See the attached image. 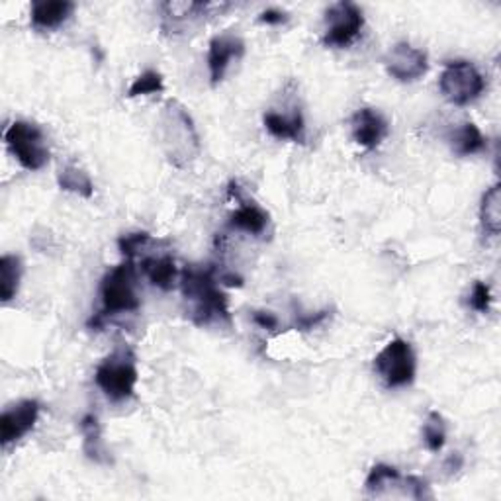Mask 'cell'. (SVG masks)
Segmentation results:
<instances>
[{
    "label": "cell",
    "mask_w": 501,
    "mask_h": 501,
    "mask_svg": "<svg viewBox=\"0 0 501 501\" xmlns=\"http://www.w3.org/2000/svg\"><path fill=\"white\" fill-rule=\"evenodd\" d=\"M216 277V267H186L181 277L182 296L191 304L188 316L198 328H206L211 323H231L228 296H225Z\"/></svg>",
    "instance_id": "cell-1"
},
{
    "label": "cell",
    "mask_w": 501,
    "mask_h": 501,
    "mask_svg": "<svg viewBox=\"0 0 501 501\" xmlns=\"http://www.w3.org/2000/svg\"><path fill=\"white\" fill-rule=\"evenodd\" d=\"M135 279L137 270L132 259H125L122 265L104 274L103 282H100V302H103V308L86 323L89 329L100 331L104 328L108 318L140 309L142 302L135 292Z\"/></svg>",
    "instance_id": "cell-2"
},
{
    "label": "cell",
    "mask_w": 501,
    "mask_h": 501,
    "mask_svg": "<svg viewBox=\"0 0 501 501\" xmlns=\"http://www.w3.org/2000/svg\"><path fill=\"white\" fill-rule=\"evenodd\" d=\"M162 147L174 167L182 169L200 152V137L188 110L179 100H169L161 116Z\"/></svg>",
    "instance_id": "cell-3"
},
{
    "label": "cell",
    "mask_w": 501,
    "mask_h": 501,
    "mask_svg": "<svg viewBox=\"0 0 501 501\" xmlns=\"http://www.w3.org/2000/svg\"><path fill=\"white\" fill-rule=\"evenodd\" d=\"M137 380H140V372H137L133 350L128 345H122L114 353H110L94 372L96 386L114 404L125 402L135 394Z\"/></svg>",
    "instance_id": "cell-4"
},
{
    "label": "cell",
    "mask_w": 501,
    "mask_h": 501,
    "mask_svg": "<svg viewBox=\"0 0 501 501\" xmlns=\"http://www.w3.org/2000/svg\"><path fill=\"white\" fill-rule=\"evenodd\" d=\"M438 91L450 104L468 106L486 91V79L470 61H448L438 77Z\"/></svg>",
    "instance_id": "cell-5"
},
{
    "label": "cell",
    "mask_w": 501,
    "mask_h": 501,
    "mask_svg": "<svg viewBox=\"0 0 501 501\" xmlns=\"http://www.w3.org/2000/svg\"><path fill=\"white\" fill-rule=\"evenodd\" d=\"M374 370L380 376L386 388L411 386L418 372L416 353H413L411 345L406 339H402V337H394V339L374 357Z\"/></svg>",
    "instance_id": "cell-6"
},
{
    "label": "cell",
    "mask_w": 501,
    "mask_h": 501,
    "mask_svg": "<svg viewBox=\"0 0 501 501\" xmlns=\"http://www.w3.org/2000/svg\"><path fill=\"white\" fill-rule=\"evenodd\" d=\"M5 142L10 153L24 169L40 171L49 162V149L45 145V135L30 122H15L5 132Z\"/></svg>",
    "instance_id": "cell-7"
},
{
    "label": "cell",
    "mask_w": 501,
    "mask_h": 501,
    "mask_svg": "<svg viewBox=\"0 0 501 501\" xmlns=\"http://www.w3.org/2000/svg\"><path fill=\"white\" fill-rule=\"evenodd\" d=\"M365 28L362 10L349 0L335 3L325 12V34L323 44L328 47H349Z\"/></svg>",
    "instance_id": "cell-8"
},
{
    "label": "cell",
    "mask_w": 501,
    "mask_h": 501,
    "mask_svg": "<svg viewBox=\"0 0 501 501\" xmlns=\"http://www.w3.org/2000/svg\"><path fill=\"white\" fill-rule=\"evenodd\" d=\"M384 67L392 79L399 83H413L421 79L429 69L427 54L408 42L396 44L384 57Z\"/></svg>",
    "instance_id": "cell-9"
},
{
    "label": "cell",
    "mask_w": 501,
    "mask_h": 501,
    "mask_svg": "<svg viewBox=\"0 0 501 501\" xmlns=\"http://www.w3.org/2000/svg\"><path fill=\"white\" fill-rule=\"evenodd\" d=\"M40 409L42 406L37 399H22V402L6 408L0 416V445L8 447L26 437L40 419Z\"/></svg>",
    "instance_id": "cell-10"
},
{
    "label": "cell",
    "mask_w": 501,
    "mask_h": 501,
    "mask_svg": "<svg viewBox=\"0 0 501 501\" xmlns=\"http://www.w3.org/2000/svg\"><path fill=\"white\" fill-rule=\"evenodd\" d=\"M245 54V44L241 37L233 34H221L211 37L208 47V69L211 84H218L223 81L228 67L233 59H241Z\"/></svg>",
    "instance_id": "cell-11"
},
{
    "label": "cell",
    "mask_w": 501,
    "mask_h": 501,
    "mask_svg": "<svg viewBox=\"0 0 501 501\" xmlns=\"http://www.w3.org/2000/svg\"><path fill=\"white\" fill-rule=\"evenodd\" d=\"M350 132L355 143L365 149H376L390 133V125L378 110L359 108L350 120Z\"/></svg>",
    "instance_id": "cell-12"
},
{
    "label": "cell",
    "mask_w": 501,
    "mask_h": 501,
    "mask_svg": "<svg viewBox=\"0 0 501 501\" xmlns=\"http://www.w3.org/2000/svg\"><path fill=\"white\" fill-rule=\"evenodd\" d=\"M230 194L237 196L240 200V208H237L233 214L230 216V228L245 231L249 235H262L269 228V214L260 206L247 202V200L241 198L240 194V184L237 182H230Z\"/></svg>",
    "instance_id": "cell-13"
},
{
    "label": "cell",
    "mask_w": 501,
    "mask_h": 501,
    "mask_svg": "<svg viewBox=\"0 0 501 501\" xmlns=\"http://www.w3.org/2000/svg\"><path fill=\"white\" fill-rule=\"evenodd\" d=\"M74 12L69 0H35L30 10V20L35 30L49 32L63 26Z\"/></svg>",
    "instance_id": "cell-14"
},
{
    "label": "cell",
    "mask_w": 501,
    "mask_h": 501,
    "mask_svg": "<svg viewBox=\"0 0 501 501\" xmlns=\"http://www.w3.org/2000/svg\"><path fill=\"white\" fill-rule=\"evenodd\" d=\"M262 123L277 140H290L294 143H304L306 140V120L300 108H294L290 116H282L279 112H267L262 116Z\"/></svg>",
    "instance_id": "cell-15"
},
{
    "label": "cell",
    "mask_w": 501,
    "mask_h": 501,
    "mask_svg": "<svg viewBox=\"0 0 501 501\" xmlns=\"http://www.w3.org/2000/svg\"><path fill=\"white\" fill-rule=\"evenodd\" d=\"M81 435H83V453L86 458L96 462V465H112V458L106 450L104 438H103V427L94 413H86L81 419Z\"/></svg>",
    "instance_id": "cell-16"
},
{
    "label": "cell",
    "mask_w": 501,
    "mask_h": 501,
    "mask_svg": "<svg viewBox=\"0 0 501 501\" xmlns=\"http://www.w3.org/2000/svg\"><path fill=\"white\" fill-rule=\"evenodd\" d=\"M142 270L153 286L161 288V290H172L174 282H177V262L171 255H161V257H145L142 260Z\"/></svg>",
    "instance_id": "cell-17"
},
{
    "label": "cell",
    "mask_w": 501,
    "mask_h": 501,
    "mask_svg": "<svg viewBox=\"0 0 501 501\" xmlns=\"http://www.w3.org/2000/svg\"><path fill=\"white\" fill-rule=\"evenodd\" d=\"M448 142H450V149H453V153L458 157L482 153L487 145L484 133L480 132V128L474 122L460 123L458 128L450 133Z\"/></svg>",
    "instance_id": "cell-18"
},
{
    "label": "cell",
    "mask_w": 501,
    "mask_h": 501,
    "mask_svg": "<svg viewBox=\"0 0 501 501\" xmlns=\"http://www.w3.org/2000/svg\"><path fill=\"white\" fill-rule=\"evenodd\" d=\"M22 280V260L16 255L0 257V300L10 302L20 290Z\"/></svg>",
    "instance_id": "cell-19"
},
{
    "label": "cell",
    "mask_w": 501,
    "mask_h": 501,
    "mask_svg": "<svg viewBox=\"0 0 501 501\" xmlns=\"http://www.w3.org/2000/svg\"><path fill=\"white\" fill-rule=\"evenodd\" d=\"M57 184L61 191L73 192L83 198H93L94 194V184L89 177V172L77 165H65L61 167L57 172Z\"/></svg>",
    "instance_id": "cell-20"
},
{
    "label": "cell",
    "mask_w": 501,
    "mask_h": 501,
    "mask_svg": "<svg viewBox=\"0 0 501 501\" xmlns=\"http://www.w3.org/2000/svg\"><path fill=\"white\" fill-rule=\"evenodd\" d=\"M480 223L482 230L490 235H499L501 231V188L494 184L487 188L480 204Z\"/></svg>",
    "instance_id": "cell-21"
},
{
    "label": "cell",
    "mask_w": 501,
    "mask_h": 501,
    "mask_svg": "<svg viewBox=\"0 0 501 501\" xmlns=\"http://www.w3.org/2000/svg\"><path fill=\"white\" fill-rule=\"evenodd\" d=\"M423 443L431 453L443 450L447 443V423L438 411H431L427 416V421L423 425Z\"/></svg>",
    "instance_id": "cell-22"
},
{
    "label": "cell",
    "mask_w": 501,
    "mask_h": 501,
    "mask_svg": "<svg viewBox=\"0 0 501 501\" xmlns=\"http://www.w3.org/2000/svg\"><path fill=\"white\" fill-rule=\"evenodd\" d=\"M162 91H165V81H162V74L155 69H147L142 74H137L125 96L137 98V96L161 94Z\"/></svg>",
    "instance_id": "cell-23"
},
{
    "label": "cell",
    "mask_w": 501,
    "mask_h": 501,
    "mask_svg": "<svg viewBox=\"0 0 501 501\" xmlns=\"http://www.w3.org/2000/svg\"><path fill=\"white\" fill-rule=\"evenodd\" d=\"M402 482V476H399V470L390 467V465H374L367 476L365 482V490L368 494L380 496L386 486H392Z\"/></svg>",
    "instance_id": "cell-24"
},
{
    "label": "cell",
    "mask_w": 501,
    "mask_h": 501,
    "mask_svg": "<svg viewBox=\"0 0 501 501\" xmlns=\"http://www.w3.org/2000/svg\"><path fill=\"white\" fill-rule=\"evenodd\" d=\"M152 241V235H149L147 231H135V233H128V235H122L118 240V247L122 250L123 259H132L140 253V250Z\"/></svg>",
    "instance_id": "cell-25"
},
{
    "label": "cell",
    "mask_w": 501,
    "mask_h": 501,
    "mask_svg": "<svg viewBox=\"0 0 501 501\" xmlns=\"http://www.w3.org/2000/svg\"><path fill=\"white\" fill-rule=\"evenodd\" d=\"M468 306L478 311V313H487L492 308V290L490 286L482 280H476L472 286V292L468 298Z\"/></svg>",
    "instance_id": "cell-26"
},
{
    "label": "cell",
    "mask_w": 501,
    "mask_h": 501,
    "mask_svg": "<svg viewBox=\"0 0 501 501\" xmlns=\"http://www.w3.org/2000/svg\"><path fill=\"white\" fill-rule=\"evenodd\" d=\"M329 316H331V309H321V311H316V313L296 311V318H294L292 328L296 331H309L313 328H318V325H321Z\"/></svg>",
    "instance_id": "cell-27"
},
{
    "label": "cell",
    "mask_w": 501,
    "mask_h": 501,
    "mask_svg": "<svg viewBox=\"0 0 501 501\" xmlns=\"http://www.w3.org/2000/svg\"><path fill=\"white\" fill-rule=\"evenodd\" d=\"M259 22L265 24V26H282V24L288 22V15L279 8H267L259 15Z\"/></svg>",
    "instance_id": "cell-28"
},
{
    "label": "cell",
    "mask_w": 501,
    "mask_h": 501,
    "mask_svg": "<svg viewBox=\"0 0 501 501\" xmlns=\"http://www.w3.org/2000/svg\"><path fill=\"white\" fill-rule=\"evenodd\" d=\"M253 321L260 329H267V331H274L279 328V318L274 316L272 311H262V309L253 311Z\"/></svg>",
    "instance_id": "cell-29"
},
{
    "label": "cell",
    "mask_w": 501,
    "mask_h": 501,
    "mask_svg": "<svg viewBox=\"0 0 501 501\" xmlns=\"http://www.w3.org/2000/svg\"><path fill=\"white\" fill-rule=\"evenodd\" d=\"M462 465H465V458H462V455L460 453H450L448 458L445 460V470L448 474H455L462 468Z\"/></svg>",
    "instance_id": "cell-30"
},
{
    "label": "cell",
    "mask_w": 501,
    "mask_h": 501,
    "mask_svg": "<svg viewBox=\"0 0 501 501\" xmlns=\"http://www.w3.org/2000/svg\"><path fill=\"white\" fill-rule=\"evenodd\" d=\"M220 282L225 284V286H243V279L237 277V274H231V272H225V274H220Z\"/></svg>",
    "instance_id": "cell-31"
}]
</instances>
